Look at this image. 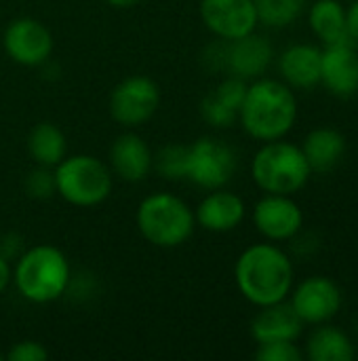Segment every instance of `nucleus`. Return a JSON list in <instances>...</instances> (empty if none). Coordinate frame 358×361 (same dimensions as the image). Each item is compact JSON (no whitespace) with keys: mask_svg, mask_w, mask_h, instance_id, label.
<instances>
[{"mask_svg":"<svg viewBox=\"0 0 358 361\" xmlns=\"http://www.w3.org/2000/svg\"><path fill=\"white\" fill-rule=\"evenodd\" d=\"M302 351L298 349L295 341H272V343H257L255 360L257 361H302Z\"/></svg>","mask_w":358,"mask_h":361,"instance_id":"27","label":"nucleus"},{"mask_svg":"<svg viewBox=\"0 0 358 361\" xmlns=\"http://www.w3.org/2000/svg\"><path fill=\"white\" fill-rule=\"evenodd\" d=\"M53 173L57 195L76 207H95L112 192V171L93 154H70Z\"/></svg>","mask_w":358,"mask_h":361,"instance_id":"6","label":"nucleus"},{"mask_svg":"<svg viewBox=\"0 0 358 361\" xmlns=\"http://www.w3.org/2000/svg\"><path fill=\"white\" fill-rule=\"evenodd\" d=\"M198 13L205 27L222 40L247 36L260 23L253 0H200Z\"/></svg>","mask_w":358,"mask_h":361,"instance_id":"10","label":"nucleus"},{"mask_svg":"<svg viewBox=\"0 0 358 361\" xmlns=\"http://www.w3.org/2000/svg\"><path fill=\"white\" fill-rule=\"evenodd\" d=\"M247 80H243V78H238V76H228V78H224L215 89H213V93L226 104V106H230L232 110H236V112H241V106H243V102H245V95H247Z\"/></svg>","mask_w":358,"mask_h":361,"instance_id":"28","label":"nucleus"},{"mask_svg":"<svg viewBox=\"0 0 358 361\" xmlns=\"http://www.w3.org/2000/svg\"><path fill=\"white\" fill-rule=\"evenodd\" d=\"M110 163H112V171L120 180L143 182L154 169V152L141 135L129 131L112 142Z\"/></svg>","mask_w":358,"mask_h":361,"instance_id":"14","label":"nucleus"},{"mask_svg":"<svg viewBox=\"0 0 358 361\" xmlns=\"http://www.w3.org/2000/svg\"><path fill=\"white\" fill-rule=\"evenodd\" d=\"M141 237L156 247H179L196 228L194 209L177 195L154 192L148 195L135 214Z\"/></svg>","mask_w":358,"mask_h":361,"instance_id":"4","label":"nucleus"},{"mask_svg":"<svg viewBox=\"0 0 358 361\" xmlns=\"http://www.w3.org/2000/svg\"><path fill=\"white\" fill-rule=\"evenodd\" d=\"M0 361H2V355H0Z\"/></svg>","mask_w":358,"mask_h":361,"instance_id":"34","label":"nucleus"},{"mask_svg":"<svg viewBox=\"0 0 358 361\" xmlns=\"http://www.w3.org/2000/svg\"><path fill=\"white\" fill-rule=\"evenodd\" d=\"M6 55L25 68H36L49 61L55 40L51 30L34 17L13 19L2 36Z\"/></svg>","mask_w":358,"mask_h":361,"instance_id":"9","label":"nucleus"},{"mask_svg":"<svg viewBox=\"0 0 358 361\" xmlns=\"http://www.w3.org/2000/svg\"><path fill=\"white\" fill-rule=\"evenodd\" d=\"M23 252V239L17 235V233H6V235H2V239H0V254L6 258V260H17L19 258V254Z\"/></svg>","mask_w":358,"mask_h":361,"instance_id":"30","label":"nucleus"},{"mask_svg":"<svg viewBox=\"0 0 358 361\" xmlns=\"http://www.w3.org/2000/svg\"><path fill=\"white\" fill-rule=\"evenodd\" d=\"M154 169L165 180H186L188 171V146L184 144H167L154 154Z\"/></svg>","mask_w":358,"mask_h":361,"instance_id":"24","label":"nucleus"},{"mask_svg":"<svg viewBox=\"0 0 358 361\" xmlns=\"http://www.w3.org/2000/svg\"><path fill=\"white\" fill-rule=\"evenodd\" d=\"M274 49L266 36L255 32L236 40H226V70L243 80L260 78L272 63Z\"/></svg>","mask_w":358,"mask_h":361,"instance_id":"13","label":"nucleus"},{"mask_svg":"<svg viewBox=\"0 0 358 361\" xmlns=\"http://www.w3.org/2000/svg\"><path fill=\"white\" fill-rule=\"evenodd\" d=\"M302 150H304L312 171L325 173V171H331L344 157L346 140L340 131H335L331 127H321L306 135Z\"/></svg>","mask_w":358,"mask_h":361,"instance_id":"19","label":"nucleus"},{"mask_svg":"<svg viewBox=\"0 0 358 361\" xmlns=\"http://www.w3.org/2000/svg\"><path fill=\"white\" fill-rule=\"evenodd\" d=\"M234 279L241 294L262 309L281 302L291 294L293 264L281 247L272 243H255L238 256Z\"/></svg>","mask_w":358,"mask_h":361,"instance_id":"1","label":"nucleus"},{"mask_svg":"<svg viewBox=\"0 0 358 361\" xmlns=\"http://www.w3.org/2000/svg\"><path fill=\"white\" fill-rule=\"evenodd\" d=\"M257 21L268 27H287L304 11L306 0H253Z\"/></svg>","mask_w":358,"mask_h":361,"instance_id":"23","label":"nucleus"},{"mask_svg":"<svg viewBox=\"0 0 358 361\" xmlns=\"http://www.w3.org/2000/svg\"><path fill=\"white\" fill-rule=\"evenodd\" d=\"M321 82L335 97L358 93V53L352 44H331L323 51Z\"/></svg>","mask_w":358,"mask_h":361,"instance_id":"15","label":"nucleus"},{"mask_svg":"<svg viewBox=\"0 0 358 361\" xmlns=\"http://www.w3.org/2000/svg\"><path fill=\"white\" fill-rule=\"evenodd\" d=\"M253 224L268 241H289L304 224V214L291 195H266L253 209Z\"/></svg>","mask_w":358,"mask_h":361,"instance_id":"11","label":"nucleus"},{"mask_svg":"<svg viewBox=\"0 0 358 361\" xmlns=\"http://www.w3.org/2000/svg\"><path fill=\"white\" fill-rule=\"evenodd\" d=\"M346 27L352 40H358V0H354L346 11Z\"/></svg>","mask_w":358,"mask_h":361,"instance_id":"31","label":"nucleus"},{"mask_svg":"<svg viewBox=\"0 0 358 361\" xmlns=\"http://www.w3.org/2000/svg\"><path fill=\"white\" fill-rule=\"evenodd\" d=\"M27 152L36 165L53 169L68 157L65 133L53 123H38L27 135Z\"/></svg>","mask_w":358,"mask_h":361,"instance_id":"21","label":"nucleus"},{"mask_svg":"<svg viewBox=\"0 0 358 361\" xmlns=\"http://www.w3.org/2000/svg\"><path fill=\"white\" fill-rule=\"evenodd\" d=\"M13 281V269H11V260H6L0 254V294L8 288V283Z\"/></svg>","mask_w":358,"mask_h":361,"instance_id":"32","label":"nucleus"},{"mask_svg":"<svg viewBox=\"0 0 358 361\" xmlns=\"http://www.w3.org/2000/svg\"><path fill=\"white\" fill-rule=\"evenodd\" d=\"M17 292L36 305L61 298L72 283V269L61 250L49 243L23 250L13 269Z\"/></svg>","mask_w":358,"mask_h":361,"instance_id":"3","label":"nucleus"},{"mask_svg":"<svg viewBox=\"0 0 358 361\" xmlns=\"http://www.w3.org/2000/svg\"><path fill=\"white\" fill-rule=\"evenodd\" d=\"M310 27L327 44H352L346 27V8L338 0H317L310 8Z\"/></svg>","mask_w":358,"mask_h":361,"instance_id":"20","label":"nucleus"},{"mask_svg":"<svg viewBox=\"0 0 358 361\" xmlns=\"http://www.w3.org/2000/svg\"><path fill=\"white\" fill-rule=\"evenodd\" d=\"M251 176L266 195H293L308 184L312 167L300 146L274 140L255 152Z\"/></svg>","mask_w":358,"mask_h":361,"instance_id":"5","label":"nucleus"},{"mask_svg":"<svg viewBox=\"0 0 358 361\" xmlns=\"http://www.w3.org/2000/svg\"><path fill=\"white\" fill-rule=\"evenodd\" d=\"M238 121L253 140H283L298 121V99L285 82L255 78V82L247 87Z\"/></svg>","mask_w":358,"mask_h":361,"instance_id":"2","label":"nucleus"},{"mask_svg":"<svg viewBox=\"0 0 358 361\" xmlns=\"http://www.w3.org/2000/svg\"><path fill=\"white\" fill-rule=\"evenodd\" d=\"M238 157L234 148L213 135H203L188 146L186 180L205 190L224 188L236 173Z\"/></svg>","mask_w":358,"mask_h":361,"instance_id":"7","label":"nucleus"},{"mask_svg":"<svg viewBox=\"0 0 358 361\" xmlns=\"http://www.w3.org/2000/svg\"><path fill=\"white\" fill-rule=\"evenodd\" d=\"M306 355L310 361H352L354 347L346 332L333 326H323L310 334Z\"/></svg>","mask_w":358,"mask_h":361,"instance_id":"22","label":"nucleus"},{"mask_svg":"<svg viewBox=\"0 0 358 361\" xmlns=\"http://www.w3.org/2000/svg\"><path fill=\"white\" fill-rule=\"evenodd\" d=\"M304 322L293 311L291 302L285 300L262 307L257 317L251 324V336L255 343H272V341H298L302 334Z\"/></svg>","mask_w":358,"mask_h":361,"instance_id":"17","label":"nucleus"},{"mask_svg":"<svg viewBox=\"0 0 358 361\" xmlns=\"http://www.w3.org/2000/svg\"><path fill=\"white\" fill-rule=\"evenodd\" d=\"M321 59L323 51L314 44H293L283 51L279 59L281 76L295 89H312L321 82Z\"/></svg>","mask_w":358,"mask_h":361,"instance_id":"18","label":"nucleus"},{"mask_svg":"<svg viewBox=\"0 0 358 361\" xmlns=\"http://www.w3.org/2000/svg\"><path fill=\"white\" fill-rule=\"evenodd\" d=\"M291 307L304 324H325L338 315L342 292L327 277H308L291 294Z\"/></svg>","mask_w":358,"mask_h":361,"instance_id":"12","label":"nucleus"},{"mask_svg":"<svg viewBox=\"0 0 358 361\" xmlns=\"http://www.w3.org/2000/svg\"><path fill=\"white\" fill-rule=\"evenodd\" d=\"M8 361H46L49 351L38 341H19L6 353Z\"/></svg>","mask_w":358,"mask_h":361,"instance_id":"29","label":"nucleus"},{"mask_svg":"<svg viewBox=\"0 0 358 361\" xmlns=\"http://www.w3.org/2000/svg\"><path fill=\"white\" fill-rule=\"evenodd\" d=\"M160 106V87L143 74L127 76L110 93L112 118L127 127H139L148 123Z\"/></svg>","mask_w":358,"mask_h":361,"instance_id":"8","label":"nucleus"},{"mask_svg":"<svg viewBox=\"0 0 358 361\" xmlns=\"http://www.w3.org/2000/svg\"><path fill=\"white\" fill-rule=\"evenodd\" d=\"M106 2L114 8H131V6L139 4L141 0H106Z\"/></svg>","mask_w":358,"mask_h":361,"instance_id":"33","label":"nucleus"},{"mask_svg":"<svg viewBox=\"0 0 358 361\" xmlns=\"http://www.w3.org/2000/svg\"><path fill=\"white\" fill-rule=\"evenodd\" d=\"M245 201L224 188L211 190L194 209L196 224L209 233H230L245 220Z\"/></svg>","mask_w":358,"mask_h":361,"instance_id":"16","label":"nucleus"},{"mask_svg":"<svg viewBox=\"0 0 358 361\" xmlns=\"http://www.w3.org/2000/svg\"><path fill=\"white\" fill-rule=\"evenodd\" d=\"M23 188L27 192V197L32 199H49L53 197L57 190H55V173L51 167H42V165H36L27 176H25V182H23Z\"/></svg>","mask_w":358,"mask_h":361,"instance_id":"26","label":"nucleus"},{"mask_svg":"<svg viewBox=\"0 0 358 361\" xmlns=\"http://www.w3.org/2000/svg\"><path fill=\"white\" fill-rule=\"evenodd\" d=\"M200 116L205 118V123H209L211 127H217V129H228L238 121V112L232 110L230 106H226L213 91L203 97Z\"/></svg>","mask_w":358,"mask_h":361,"instance_id":"25","label":"nucleus"}]
</instances>
